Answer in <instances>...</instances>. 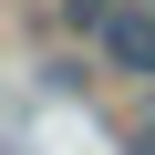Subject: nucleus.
<instances>
[{
    "instance_id": "obj_3",
    "label": "nucleus",
    "mask_w": 155,
    "mask_h": 155,
    "mask_svg": "<svg viewBox=\"0 0 155 155\" xmlns=\"http://www.w3.org/2000/svg\"><path fill=\"white\" fill-rule=\"evenodd\" d=\"M134 155H155V124H134Z\"/></svg>"
},
{
    "instance_id": "obj_2",
    "label": "nucleus",
    "mask_w": 155,
    "mask_h": 155,
    "mask_svg": "<svg viewBox=\"0 0 155 155\" xmlns=\"http://www.w3.org/2000/svg\"><path fill=\"white\" fill-rule=\"evenodd\" d=\"M104 11H114V0H72V21H104Z\"/></svg>"
},
{
    "instance_id": "obj_1",
    "label": "nucleus",
    "mask_w": 155,
    "mask_h": 155,
    "mask_svg": "<svg viewBox=\"0 0 155 155\" xmlns=\"http://www.w3.org/2000/svg\"><path fill=\"white\" fill-rule=\"evenodd\" d=\"M93 41H104V62H124V72H145V83H155V21L104 11V21H93Z\"/></svg>"
}]
</instances>
